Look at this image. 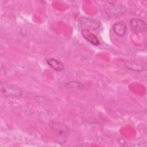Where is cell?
Here are the masks:
<instances>
[{"mask_svg": "<svg viewBox=\"0 0 147 147\" xmlns=\"http://www.w3.org/2000/svg\"><path fill=\"white\" fill-rule=\"evenodd\" d=\"M64 86L70 91H76L79 90L83 88V84L80 83V82H76V81H70L66 82Z\"/></svg>", "mask_w": 147, "mask_h": 147, "instance_id": "cell-10", "label": "cell"}, {"mask_svg": "<svg viewBox=\"0 0 147 147\" xmlns=\"http://www.w3.org/2000/svg\"><path fill=\"white\" fill-rule=\"evenodd\" d=\"M114 32L118 36H123L126 32L127 25L123 21H118L113 25Z\"/></svg>", "mask_w": 147, "mask_h": 147, "instance_id": "cell-7", "label": "cell"}, {"mask_svg": "<svg viewBox=\"0 0 147 147\" xmlns=\"http://www.w3.org/2000/svg\"><path fill=\"white\" fill-rule=\"evenodd\" d=\"M79 23L81 26L84 28L83 29H91L94 30H99L101 28V23L96 19L87 17H81L79 19Z\"/></svg>", "mask_w": 147, "mask_h": 147, "instance_id": "cell-4", "label": "cell"}, {"mask_svg": "<svg viewBox=\"0 0 147 147\" xmlns=\"http://www.w3.org/2000/svg\"><path fill=\"white\" fill-rule=\"evenodd\" d=\"M81 34L87 41L92 45L95 46H98L99 45L100 42L98 37L94 33H91L89 30L83 29L81 30Z\"/></svg>", "mask_w": 147, "mask_h": 147, "instance_id": "cell-6", "label": "cell"}, {"mask_svg": "<svg viewBox=\"0 0 147 147\" xmlns=\"http://www.w3.org/2000/svg\"><path fill=\"white\" fill-rule=\"evenodd\" d=\"M130 26L131 30L137 33H142L146 30L145 22L140 18H131L130 21Z\"/></svg>", "mask_w": 147, "mask_h": 147, "instance_id": "cell-5", "label": "cell"}, {"mask_svg": "<svg viewBox=\"0 0 147 147\" xmlns=\"http://www.w3.org/2000/svg\"><path fill=\"white\" fill-rule=\"evenodd\" d=\"M49 128L57 136L66 137L69 136L70 133L69 128L64 123L52 121L49 123Z\"/></svg>", "mask_w": 147, "mask_h": 147, "instance_id": "cell-3", "label": "cell"}, {"mask_svg": "<svg viewBox=\"0 0 147 147\" xmlns=\"http://www.w3.org/2000/svg\"><path fill=\"white\" fill-rule=\"evenodd\" d=\"M126 6L118 1L107 2L105 6V11L110 17H118L123 14L126 11Z\"/></svg>", "mask_w": 147, "mask_h": 147, "instance_id": "cell-1", "label": "cell"}, {"mask_svg": "<svg viewBox=\"0 0 147 147\" xmlns=\"http://www.w3.org/2000/svg\"><path fill=\"white\" fill-rule=\"evenodd\" d=\"M47 63L49 67L57 72H61L64 69L63 64L56 59L50 58L47 60Z\"/></svg>", "mask_w": 147, "mask_h": 147, "instance_id": "cell-9", "label": "cell"}, {"mask_svg": "<svg viewBox=\"0 0 147 147\" xmlns=\"http://www.w3.org/2000/svg\"><path fill=\"white\" fill-rule=\"evenodd\" d=\"M1 93L5 98H18L23 94L22 88L13 84H3L1 86Z\"/></svg>", "mask_w": 147, "mask_h": 147, "instance_id": "cell-2", "label": "cell"}, {"mask_svg": "<svg viewBox=\"0 0 147 147\" xmlns=\"http://www.w3.org/2000/svg\"><path fill=\"white\" fill-rule=\"evenodd\" d=\"M125 66L128 69L134 71H142L146 69L144 64L134 60L128 61L125 64Z\"/></svg>", "mask_w": 147, "mask_h": 147, "instance_id": "cell-8", "label": "cell"}]
</instances>
